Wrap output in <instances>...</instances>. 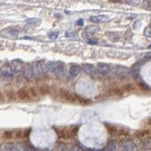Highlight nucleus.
<instances>
[{
    "mask_svg": "<svg viewBox=\"0 0 151 151\" xmlns=\"http://www.w3.org/2000/svg\"><path fill=\"white\" fill-rule=\"evenodd\" d=\"M58 96L61 99L70 102V103H77V104H81V105H88L91 103V101L89 99L83 98V97L79 96L78 95L72 94V93H70L64 89H60L58 92Z\"/></svg>",
    "mask_w": 151,
    "mask_h": 151,
    "instance_id": "f257e3e1",
    "label": "nucleus"
},
{
    "mask_svg": "<svg viewBox=\"0 0 151 151\" xmlns=\"http://www.w3.org/2000/svg\"><path fill=\"white\" fill-rule=\"evenodd\" d=\"M17 96L21 101H29L37 98V92L35 88H21L18 91Z\"/></svg>",
    "mask_w": 151,
    "mask_h": 151,
    "instance_id": "f03ea898",
    "label": "nucleus"
},
{
    "mask_svg": "<svg viewBox=\"0 0 151 151\" xmlns=\"http://www.w3.org/2000/svg\"><path fill=\"white\" fill-rule=\"evenodd\" d=\"M78 127H70V128H57L55 129V132L57 135L61 139H69L71 137L77 135Z\"/></svg>",
    "mask_w": 151,
    "mask_h": 151,
    "instance_id": "7ed1b4c3",
    "label": "nucleus"
},
{
    "mask_svg": "<svg viewBox=\"0 0 151 151\" xmlns=\"http://www.w3.org/2000/svg\"><path fill=\"white\" fill-rule=\"evenodd\" d=\"M45 63L46 62L44 61H38L35 64L33 69H34V73H35V75H44L48 72Z\"/></svg>",
    "mask_w": 151,
    "mask_h": 151,
    "instance_id": "20e7f679",
    "label": "nucleus"
},
{
    "mask_svg": "<svg viewBox=\"0 0 151 151\" xmlns=\"http://www.w3.org/2000/svg\"><path fill=\"white\" fill-rule=\"evenodd\" d=\"M136 146L134 141L132 140H124L119 146L121 151H135Z\"/></svg>",
    "mask_w": 151,
    "mask_h": 151,
    "instance_id": "39448f33",
    "label": "nucleus"
},
{
    "mask_svg": "<svg viewBox=\"0 0 151 151\" xmlns=\"http://www.w3.org/2000/svg\"><path fill=\"white\" fill-rule=\"evenodd\" d=\"M97 72L102 75H108L111 72V66L107 63H99L97 65Z\"/></svg>",
    "mask_w": 151,
    "mask_h": 151,
    "instance_id": "423d86ee",
    "label": "nucleus"
},
{
    "mask_svg": "<svg viewBox=\"0 0 151 151\" xmlns=\"http://www.w3.org/2000/svg\"><path fill=\"white\" fill-rule=\"evenodd\" d=\"M123 91L121 88H112L105 93V96L107 97H119L123 96Z\"/></svg>",
    "mask_w": 151,
    "mask_h": 151,
    "instance_id": "0eeeda50",
    "label": "nucleus"
},
{
    "mask_svg": "<svg viewBox=\"0 0 151 151\" xmlns=\"http://www.w3.org/2000/svg\"><path fill=\"white\" fill-rule=\"evenodd\" d=\"M64 69H65V65L64 62L58 61V62H56V64H55V68H54V70H53V73H54L56 76L62 77L64 73Z\"/></svg>",
    "mask_w": 151,
    "mask_h": 151,
    "instance_id": "6e6552de",
    "label": "nucleus"
},
{
    "mask_svg": "<svg viewBox=\"0 0 151 151\" xmlns=\"http://www.w3.org/2000/svg\"><path fill=\"white\" fill-rule=\"evenodd\" d=\"M23 75L24 77L26 79H31L33 77L34 75V69L32 67V65L27 63L24 66V69H23Z\"/></svg>",
    "mask_w": 151,
    "mask_h": 151,
    "instance_id": "1a4fd4ad",
    "label": "nucleus"
},
{
    "mask_svg": "<svg viewBox=\"0 0 151 151\" xmlns=\"http://www.w3.org/2000/svg\"><path fill=\"white\" fill-rule=\"evenodd\" d=\"M1 77L3 79H10L13 77V70L10 66H5L1 69Z\"/></svg>",
    "mask_w": 151,
    "mask_h": 151,
    "instance_id": "9d476101",
    "label": "nucleus"
},
{
    "mask_svg": "<svg viewBox=\"0 0 151 151\" xmlns=\"http://www.w3.org/2000/svg\"><path fill=\"white\" fill-rule=\"evenodd\" d=\"M10 67L13 70V72H20L21 70H23L24 66H23V62L19 59H14L11 61Z\"/></svg>",
    "mask_w": 151,
    "mask_h": 151,
    "instance_id": "9b49d317",
    "label": "nucleus"
},
{
    "mask_svg": "<svg viewBox=\"0 0 151 151\" xmlns=\"http://www.w3.org/2000/svg\"><path fill=\"white\" fill-rule=\"evenodd\" d=\"M91 21L94 23H106L110 19L108 16L106 15H97V16H91Z\"/></svg>",
    "mask_w": 151,
    "mask_h": 151,
    "instance_id": "f8f14e48",
    "label": "nucleus"
},
{
    "mask_svg": "<svg viewBox=\"0 0 151 151\" xmlns=\"http://www.w3.org/2000/svg\"><path fill=\"white\" fill-rule=\"evenodd\" d=\"M81 68L84 72L89 74H94L97 72V67H94V66L91 63H84L82 64Z\"/></svg>",
    "mask_w": 151,
    "mask_h": 151,
    "instance_id": "ddd939ff",
    "label": "nucleus"
},
{
    "mask_svg": "<svg viewBox=\"0 0 151 151\" xmlns=\"http://www.w3.org/2000/svg\"><path fill=\"white\" fill-rule=\"evenodd\" d=\"M114 72H115V74L118 75V76H124V75L129 72V70H128V68L124 67V66L118 65L115 67Z\"/></svg>",
    "mask_w": 151,
    "mask_h": 151,
    "instance_id": "4468645a",
    "label": "nucleus"
},
{
    "mask_svg": "<svg viewBox=\"0 0 151 151\" xmlns=\"http://www.w3.org/2000/svg\"><path fill=\"white\" fill-rule=\"evenodd\" d=\"M80 70H81L80 66L74 64L72 66H70V68H69V73H70L71 76L76 77L77 75H78L79 72H80Z\"/></svg>",
    "mask_w": 151,
    "mask_h": 151,
    "instance_id": "2eb2a0df",
    "label": "nucleus"
},
{
    "mask_svg": "<svg viewBox=\"0 0 151 151\" xmlns=\"http://www.w3.org/2000/svg\"><path fill=\"white\" fill-rule=\"evenodd\" d=\"M31 132V129H26V130H20V131H17L15 133V137L17 138H25L27 137Z\"/></svg>",
    "mask_w": 151,
    "mask_h": 151,
    "instance_id": "dca6fc26",
    "label": "nucleus"
},
{
    "mask_svg": "<svg viewBox=\"0 0 151 151\" xmlns=\"http://www.w3.org/2000/svg\"><path fill=\"white\" fill-rule=\"evenodd\" d=\"M118 143L115 140H110L107 146H106V151H117L118 150Z\"/></svg>",
    "mask_w": 151,
    "mask_h": 151,
    "instance_id": "f3484780",
    "label": "nucleus"
},
{
    "mask_svg": "<svg viewBox=\"0 0 151 151\" xmlns=\"http://www.w3.org/2000/svg\"><path fill=\"white\" fill-rule=\"evenodd\" d=\"M142 148L146 150L151 149V136L143 139V141H142Z\"/></svg>",
    "mask_w": 151,
    "mask_h": 151,
    "instance_id": "a211bd4d",
    "label": "nucleus"
},
{
    "mask_svg": "<svg viewBox=\"0 0 151 151\" xmlns=\"http://www.w3.org/2000/svg\"><path fill=\"white\" fill-rule=\"evenodd\" d=\"M121 89H122L123 93H129V92H132L134 90V86L132 85V83H126V84H124V85H122Z\"/></svg>",
    "mask_w": 151,
    "mask_h": 151,
    "instance_id": "6ab92c4d",
    "label": "nucleus"
},
{
    "mask_svg": "<svg viewBox=\"0 0 151 151\" xmlns=\"http://www.w3.org/2000/svg\"><path fill=\"white\" fill-rule=\"evenodd\" d=\"M46 69H47V72H53L55 68V64L56 62H52V61H48L46 62Z\"/></svg>",
    "mask_w": 151,
    "mask_h": 151,
    "instance_id": "aec40b11",
    "label": "nucleus"
},
{
    "mask_svg": "<svg viewBox=\"0 0 151 151\" xmlns=\"http://www.w3.org/2000/svg\"><path fill=\"white\" fill-rule=\"evenodd\" d=\"M131 74H132V76L134 77L135 80H138L140 79V72H139V68H137V67H134V68H132L131 70Z\"/></svg>",
    "mask_w": 151,
    "mask_h": 151,
    "instance_id": "412c9836",
    "label": "nucleus"
},
{
    "mask_svg": "<svg viewBox=\"0 0 151 151\" xmlns=\"http://www.w3.org/2000/svg\"><path fill=\"white\" fill-rule=\"evenodd\" d=\"M21 148H23L24 151H41L37 148H35V146H31L29 144H24V145H21Z\"/></svg>",
    "mask_w": 151,
    "mask_h": 151,
    "instance_id": "4be33fe9",
    "label": "nucleus"
},
{
    "mask_svg": "<svg viewBox=\"0 0 151 151\" xmlns=\"http://www.w3.org/2000/svg\"><path fill=\"white\" fill-rule=\"evenodd\" d=\"M38 91H39V94H41V95H48V93L51 92V89L48 85H41L39 87Z\"/></svg>",
    "mask_w": 151,
    "mask_h": 151,
    "instance_id": "5701e85b",
    "label": "nucleus"
},
{
    "mask_svg": "<svg viewBox=\"0 0 151 151\" xmlns=\"http://www.w3.org/2000/svg\"><path fill=\"white\" fill-rule=\"evenodd\" d=\"M3 137L5 139H12L15 137V133L12 131H5L3 133Z\"/></svg>",
    "mask_w": 151,
    "mask_h": 151,
    "instance_id": "b1692460",
    "label": "nucleus"
},
{
    "mask_svg": "<svg viewBox=\"0 0 151 151\" xmlns=\"http://www.w3.org/2000/svg\"><path fill=\"white\" fill-rule=\"evenodd\" d=\"M150 135V133L148 131H140L136 134V136L138 137V138H146V137H148Z\"/></svg>",
    "mask_w": 151,
    "mask_h": 151,
    "instance_id": "393cba45",
    "label": "nucleus"
},
{
    "mask_svg": "<svg viewBox=\"0 0 151 151\" xmlns=\"http://www.w3.org/2000/svg\"><path fill=\"white\" fill-rule=\"evenodd\" d=\"M105 126H106V128H107V130H108V132L110 133V134H117V133H118L117 127H115L113 125H110V124H107V123H105Z\"/></svg>",
    "mask_w": 151,
    "mask_h": 151,
    "instance_id": "a878e982",
    "label": "nucleus"
},
{
    "mask_svg": "<svg viewBox=\"0 0 151 151\" xmlns=\"http://www.w3.org/2000/svg\"><path fill=\"white\" fill-rule=\"evenodd\" d=\"M6 151H20L14 144H8L5 148Z\"/></svg>",
    "mask_w": 151,
    "mask_h": 151,
    "instance_id": "bb28decb",
    "label": "nucleus"
},
{
    "mask_svg": "<svg viewBox=\"0 0 151 151\" xmlns=\"http://www.w3.org/2000/svg\"><path fill=\"white\" fill-rule=\"evenodd\" d=\"M26 23L31 25H37L40 23V20L38 19H28V20H26Z\"/></svg>",
    "mask_w": 151,
    "mask_h": 151,
    "instance_id": "cd10ccee",
    "label": "nucleus"
},
{
    "mask_svg": "<svg viewBox=\"0 0 151 151\" xmlns=\"http://www.w3.org/2000/svg\"><path fill=\"white\" fill-rule=\"evenodd\" d=\"M48 36L50 39L54 40L59 36V32H51V33H48Z\"/></svg>",
    "mask_w": 151,
    "mask_h": 151,
    "instance_id": "c85d7f7f",
    "label": "nucleus"
},
{
    "mask_svg": "<svg viewBox=\"0 0 151 151\" xmlns=\"http://www.w3.org/2000/svg\"><path fill=\"white\" fill-rule=\"evenodd\" d=\"M144 34L145 35V36H148V37H151V27H150V26L145 29Z\"/></svg>",
    "mask_w": 151,
    "mask_h": 151,
    "instance_id": "c756f323",
    "label": "nucleus"
},
{
    "mask_svg": "<svg viewBox=\"0 0 151 151\" xmlns=\"http://www.w3.org/2000/svg\"><path fill=\"white\" fill-rule=\"evenodd\" d=\"M58 151H69L68 148H66V146L64 145V144H61L59 146H58Z\"/></svg>",
    "mask_w": 151,
    "mask_h": 151,
    "instance_id": "7c9ffc66",
    "label": "nucleus"
},
{
    "mask_svg": "<svg viewBox=\"0 0 151 151\" xmlns=\"http://www.w3.org/2000/svg\"><path fill=\"white\" fill-rule=\"evenodd\" d=\"M7 96H8V97L10 98V100H14L15 99V95H14V93L13 92H8V94H7Z\"/></svg>",
    "mask_w": 151,
    "mask_h": 151,
    "instance_id": "2f4dec72",
    "label": "nucleus"
},
{
    "mask_svg": "<svg viewBox=\"0 0 151 151\" xmlns=\"http://www.w3.org/2000/svg\"><path fill=\"white\" fill-rule=\"evenodd\" d=\"M66 36L67 37H74L75 36V31H67L66 32Z\"/></svg>",
    "mask_w": 151,
    "mask_h": 151,
    "instance_id": "473e14b6",
    "label": "nucleus"
},
{
    "mask_svg": "<svg viewBox=\"0 0 151 151\" xmlns=\"http://www.w3.org/2000/svg\"><path fill=\"white\" fill-rule=\"evenodd\" d=\"M139 85H140V87L142 88V89H144V90H148L149 89V87L146 85V84L145 83H139Z\"/></svg>",
    "mask_w": 151,
    "mask_h": 151,
    "instance_id": "72a5a7b5",
    "label": "nucleus"
},
{
    "mask_svg": "<svg viewBox=\"0 0 151 151\" xmlns=\"http://www.w3.org/2000/svg\"><path fill=\"white\" fill-rule=\"evenodd\" d=\"M10 33L12 34V35H15V36H16V35L19 34V32H18V31L15 30V29H10Z\"/></svg>",
    "mask_w": 151,
    "mask_h": 151,
    "instance_id": "f704fd0d",
    "label": "nucleus"
},
{
    "mask_svg": "<svg viewBox=\"0 0 151 151\" xmlns=\"http://www.w3.org/2000/svg\"><path fill=\"white\" fill-rule=\"evenodd\" d=\"M77 25H78V26H83V25H84V20H83V19L78 20H77Z\"/></svg>",
    "mask_w": 151,
    "mask_h": 151,
    "instance_id": "c9c22d12",
    "label": "nucleus"
},
{
    "mask_svg": "<svg viewBox=\"0 0 151 151\" xmlns=\"http://www.w3.org/2000/svg\"><path fill=\"white\" fill-rule=\"evenodd\" d=\"M73 151H84L83 148H81L80 146H75L74 148H73Z\"/></svg>",
    "mask_w": 151,
    "mask_h": 151,
    "instance_id": "e433bc0d",
    "label": "nucleus"
},
{
    "mask_svg": "<svg viewBox=\"0 0 151 151\" xmlns=\"http://www.w3.org/2000/svg\"><path fill=\"white\" fill-rule=\"evenodd\" d=\"M90 45H96L97 44V40H89V42H88Z\"/></svg>",
    "mask_w": 151,
    "mask_h": 151,
    "instance_id": "4c0bfd02",
    "label": "nucleus"
},
{
    "mask_svg": "<svg viewBox=\"0 0 151 151\" xmlns=\"http://www.w3.org/2000/svg\"><path fill=\"white\" fill-rule=\"evenodd\" d=\"M111 1H113V2H118V1H121V0H111Z\"/></svg>",
    "mask_w": 151,
    "mask_h": 151,
    "instance_id": "58836bf2",
    "label": "nucleus"
},
{
    "mask_svg": "<svg viewBox=\"0 0 151 151\" xmlns=\"http://www.w3.org/2000/svg\"><path fill=\"white\" fill-rule=\"evenodd\" d=\"M148 48H151V45H150V46H148Z\"/></svg>",
    "mask_w": 151,
    "mask_h": 151,
    "instance_id": "ea45409f",
    "label": "nucleus"
},
{
    "mask_svg": "<svg viewBox=\"0 0 151 151\" xmlns=\"http://www.w3.org/2000/svg\"><path fill=\"white\" fill-rule=\"evenodd\" d=\"M150 27H151V23H150Z\"/></svg>",
    "mask_w": 151,
    "mask_h": 151,
    "instance_id": "a19ab883",
    "label": "nucleus"
}]
</instances>
